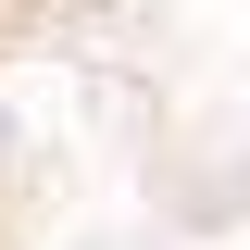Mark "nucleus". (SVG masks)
I'll return each instance as SVG.
<instances>
[{
	"label": "nucleus",
	"instance_id": "f257e3e1",
	"mask_svg": "<svg viewBox=\"0 0 250 250\" xmlns=\"http://www.w3.org/2000/svg\"><path fill=\"white\" fill-rule=\"evenodd\" d=\"M0 175H13V100H0Z\"/></svg>",
	"mask_w": 250,
	"mask_h": 250
}]
</instances>
